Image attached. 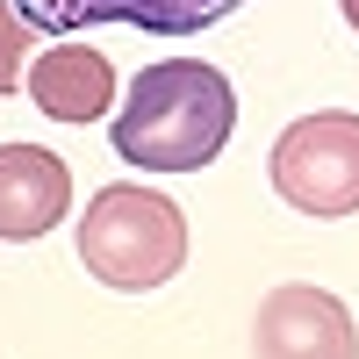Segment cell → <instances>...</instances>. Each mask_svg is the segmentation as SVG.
Masks as SVG:
<instances>
[{
    "label": "cell",
    "mask_w": 359,
    "mask_h": 359,
    "mask_svg": "<svg viewBox=\"0 0 359 359\" xmlns=\"http://www.w3.org/2000/svg\"><path fill=\"white\" fill-rule=\"evenodd\" d=\"M345 22H352V29H359V0H345Z\"/></svg>",
    "instance_id": "obj_9"
},
{
    "label": "cell",
    "mask_w": 359,
    "mask_h": 359,
    "mask_svg": "<svg viewBox=\"0 0 359 359\" xmlns=\"http://www.w3.org/2000/svg\"><path fill=\"white\" fill-rule=\"evenodd\" d=\"M29 22L22 8H0V101L15 94V86H29Z\"/></svg>",
    "instance_id": "obj_8"
},
{
    "label": "cell",
    "mask_w": 359,
    "mask_h": 359,
    "mask_svg": "<svg viewBox=\"0 0 359 359\" xmlns=\"http://www.w3.org/2000/svg\"><path fill=\"white\" fill-rule=\"evenodd\" d=\"M252 352L259 359H359V323L331 287L287 280V287H273L259 302Z\"/></svg>",
    "instance_id": "obj_4"
},
{
    "label": "cell",
    "mask_w": 359,
    "mask_h": 359,
    "mask_svg": "<svg viewBox=\"0 0 359 359\" xmlns=\"http://www.w3.org/2000/svg\"><path fill=\"white\" fill-rule=\"evenodd\" d=\"M237 130V94L208 57H165L130 79L115 108V158L137 172H201Z\"/></svg>",
    "instance_id": "obj_1"
},
{
    "label": "cell",
    "mask_w": 359,
    "mask_h": 359,
    "mask_svg": "<svg viewBox=\"0 0 359 359\" xmlns=\"http://www.w3.org/2000/svg\"><path fill=\"white\" fill-rule=\"evenodd\" d=\"M65 208H72L65 158L43 151V144H0V237H8V245L50 237Z\"/></svg>",
    "instance_id": "obj_6"
},
{
    "label": "cell",
    "mask_w": 359,
    "mask_h": 359,
    "mask_svg": "<svg viewBox=\"0 0 359 359\" xmlns=\"http://www.w3.org/2000/svg\"><path fill=\"white\" fill-rule=\"evenodd\" d=\"M79 259L115 294L165 287L187 266V208L158 187H101L79 216Z\"/></svg>",
    "instance_id": "obj_2"
},
{
    "label": "cell",
    "mask_w": 359,
    "mask_h": 359,
    "mask_svg": "<svg viewBox=\"0 0 359 359\" xmlns=\"http://www.w3.org/2000/svg\"><path fill=\"white\" fill-rule=\"evenodd\" d=\"M29 101H36L50 123H101L115 108V65L94 43H50L36 65H29Z\"/></svg>",
    "instance_id": "obj_7"
},
{
    "label": "cell",
    "mask_w": 359,
    "mask_h": 359,
    "mask_svg": "<svg viewBox=\"0 0 359 359\" xmlns=\"http://www.w3.org/2000/svg\"><path fill=\"white\" fill-rule=\"evenodd\" d=\"M273 194L302 216H352L359 208V115L352 108H323L302 115L273 137Z\"/></svg>",
    "instance_id": "obj_3"
},
{
    "label": "cell",
    "mask_w": 359,
    "mask_h": 359,
    "mask_svg": "<svg viewBox=\"0 0 359 359\" xmlns=\"http://www.w3.org/2000/svg\"><path fill=\"white\" fill-rule=\"evenodd\" d=\"M15 8L50 29V36H72V29H144V36H201L223 15H237L245 0H15Z\"/></svg>",
    "instance_id": "obj_5"
}]
</instances>
